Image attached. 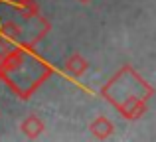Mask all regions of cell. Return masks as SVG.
Masks as SVG:
<instances>
[{
  "label": "cell",
  "instance_id": "obj_3",
  "mask_svg": "<svg viewBox=\"0 0 156 142\" xmlns=\"http://www.w3.org/2000/svg\"><path fill=\"white\" fill-rule=\"evenodd\" d=\"M20 130H22L24 136H28V138H40L42 136V132L46 130V124H44V120L40 119L38 115H28L26 119L22 120V124H20Z\"/></svg>",
  "mask_w": 156,
  "mask_h": 142
},
{
  "label": "cell",
  "instance_id": "obj_1",
  "mask_svg": "<svg viewBox=\"0 0 156 142\" xmlns=\"http://www.w3.org/2000/svg\"><path fill=\"white\" fill-rule=\"evenodd\" d=\"M51 71L50 63L32 54L30 47H12L0 57V79L20 99H28L36 87L51 75Z\"/></svg>",
  "mask_w": 156,
  "mask_h": 142
},
{
  "label": "cell",
  "instance_id": "obj_2",
  "mask_svg": "<svg viewBox=\"0 0 156 142\" xmlns=\"http://www.w3.org/2000/svg\"><path fill=\"white\" fill-rule=\"evenodd\" d=\"M103 97L117 107L122 119L138 120L148 109V101L154 89L138 75L130 65H125L103 87Z\"/></svg>",
  "mask_w": 156,
  "mask_h": 142
},
{
  "label": "cell",
  "instance_id": "obj_4",
  "mask_svg": "<svg viewBox=\"0 0 156 142\" xmlns=\"http://www.w3.org/2000/svg\"><path fill=\"white\" fill-rule=\"evenodd\" d=\"M87 69H89V63L81 54H71L65 59V73L69 77H75L77 79V77H81Z\"/></svg>",
  "mask_w": 156,
  "mask_h": 142
},
{
  "label": "cell",
  "instance_id": "obj_6",
  "mask_svg": "<svg viewBox=\"0 0 156 142\" xmlns=\"http://www.w3.org/2000/svg\"><path fill=\"white\" fill-rule=\"evenodd\" d=\"M79 2H83V4H87V2H89V0H79Z\"/></svg>",
  "mask_w": 156,
  "mask_h": 142
},
{
  "label": "cell",
  "instance_id": "obj_5",
  "mask_svg": "<svg viewBox=\"0 0 156 142\" xmlns=\"http://www.w3.org/2000/svg\"><path fill=\"white\" fill-rule=\"evenodd\" d=\"M89 128H91V134L95 136L97 140H107L115 132L113 123H111L107 116H97V119L91 123V126H89Z\"/></svg>",
  "mask_w": 156,
  "mask_h": 142
}]
</instances>
